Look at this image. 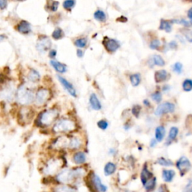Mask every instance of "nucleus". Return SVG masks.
<instances>
[{
    "label": "nucleus",
    "instance_id": "obj_1",
    "mask_svg": "<svg viewBox=\"0 0 192 192\" xmlns=\"http://www.w3.org/2000/svg\"><path fill=\"white\" fill-rule=\"evenodd\" d=\"M84 167H77L74 169H64L56 176V180L63 184H68L75 181L77 179L83 178L86 175Z\"/></svg>",
    "mask_w": 192,
    "mask_h": 192
},
{
    "label": "nucleus",
    "instance_id": "obj_2",
    "mask_svg": "<svg viewBox=\"0 0 192 192\" xmlns=\"http://www.w3.org/2000/svg\"><path fill=\"white\" fill-rule=\"evenodd\" d=\"M59 117V111L57 109L52 108L44 110L41 113L37 119V124L41 127H48L56 121Z\"/></svg>",
    "mask_w": 192,
    "mask_h": 192
},
{
    "label": "nucleus",
    "instance_id": "obj_3",
    "mask_svg": "<svg viewBox=\"0 0 192 192\" xmlns=\"http://www.w3.org/2000/svg\"><path fill=\"white\" fill-rule=\"evenodd\" d=\"M77 129L75 122L69 119H62L56 122L53 127V131L56 134L59 133H70Z\"/></svg>",
    "mask_w": 192,
    "mask_h": 192
},
{
    "label": "nucleus",
    "instance_id": "obj_4",
    "mask_svg": "<svg viewBox=\"0 0 192 192\" xmlns=\"http://www.w3.org/2000/svg\"><path fill=\"white\" fill-rule=\"evenodd\" d=\"M18 102L22 105H28L33 102L35 95L32 91L29 89L26 86L22 85L18 88L16 93Z\"/></svg>",
    "mask_w": 192,
    "mask_h": 192
},
{
    "label": "nucleus",
    "instance_id": "obj_5",
    "mask_svg": "<svg viewBox=\"0 0 192 192\" xmlns=\"http://www.w3.org/2000/svg\"><path fill=\"white\" fill-rule=\"evenodd\" d=\"M64 164V161L62 158H51L46 164L44 168V172L46 175H52L56 174Z\"/></svg>",
    "mask_w": 192,
    "mask_h": 192
},
{
    "label": "nucleus",
    "instance_id": "obj_6",
    "mask_svg": "<svg viewBox=\"0 0 192 192\" xmlns=\"http://www.w3.org/2000/svg\"><path fill=\"white\" fill-rule=\"evenodd\" d=\"M51 91L47 89L41 88L38 90L35 96V104L37 106H42L45 104L51 98Z\"/></svg>",
    "mask_w": 192,
    "mask_h": 192
},
{
    "label": "nucleus",
    "instance_id": "obj_7",
    "mask_svg": "<svg viewBox=\"0 0 192 192\" xmlns=\"http://www.w3.org/2000/svg\"><path fill=\"white\" fill-rule=\"evenodd\" d=\"M177 167L180 170L182 177H183L190 170L191 167V164L190 161L188 159V158H186L185 156H182L177 161Z\"/></svg>",
    "mask_w": 192,
    "mask_h": 192
},
{
    "label": "nucleus",
    "instance_id": "obj_8",
    "mask_svg": "<svg viewBox=\"0 0 192 192\" xmlns=\"http://www.w3.org/2000/svg\"><path fill=\"white\" fill-rule=\"evenodd\" d=\"M90 183L91 185L95 188V191L104 192L107 190V186L101 182L100 177L94 173H92L90 175Z\"/></svg>",
    "mask_w": 192,
    "mask_h": 192
},
{
    "label": "nucleus",
    "instance_id": "obj_9",
    "mask_svg": "<svg viewBox=\"0 0 192 192\" xmlns=\"http://www.w3.org/2000/svg\"><path fill=\"white\" fill-rule=\"evenodd\" d=\"M52 43L49 38L46 36H42L38 39L36 44V48L40 53H45L51 48Z\"/></svg>",
    "mask_w": 192,
    "mask_h": 192
},
{
    "label": "nucleus",
    "instance_id": "obj_10",
    "mask_svg": "<svg viewBox=\"0 0 192 192\" xmlns=\"http://www.w3.org/2000/svg\"><path fill=\"white\" fill-rule=\"evenodd\" d=\"M175 110V105L172 103L165 102L160 104L158 107L156 108L155 111V114L156 116H161L164 114H168V113H173Z\"/></svg>",
    "mask_w": 192,
    "mask_h": 192
},
{
    "label": "nucleus",
    "instance_id": "obj_11",
    "mask_svg": "<svg viewBox=\"0 0 192 192\" xmlns=\"http://www.w3.org/2000/svg\"><path fill=\"white\" fill-rule=\"evenodd\" d=\"M103 43H104V46L106 50L110 53L116 52L120 47L119 41L115 39H113V38H105Z\"/></svg>",
    "mask_w": 192,
    "mask_h": 192
},
{
    "label": "nucleus",
    "instance_id": "obj_12",
    "mask_svg": "<svg viewBox=\"0 0 192 192\" xmlns=\"http://www.w3.org/2000/svg\"><path fill=\"white\" fill-rule=\"evenodd\" d=\"M57 77H58V80L60 82V84H61L62 86L65 89V90H66L72 97H77V91H76L74 86H73L69 81H67L66 79L64 78V77H61V76H57Z\"/></svg>",
    "mask_w": 192,
    "mask_h": 192
},
{
    "label": "nucleus",
    "instance_id": "obj_13",
    "mask_svg": "<svg viewBox=\"0 0 192 192\" xmlns=\"http://www.w3.org/2000/svg\"><path fill=\"white\" fill-rule=\"evenodd\" d=\"M14 96V88L11 85L6 86L0 92V98L6 101H11Z\"/></svg>",
    "mask_w": 192,
    "mask_h": 192
},
{
    "label": "nucleus",
    "instance_id": "obj_14",
    "mask_svg": "<svg viewBox=\"0 0 192 192\" xmlns=\"http://www.w3.org/2000/svg\"><path fill=\"white\" fill-rule=\"evenodd\" d=\"M34 116L33 112L29 108H23L20 110L19 120L21 122L28 123L31 121L32 118Z\"/></svg>",
    "mask_w": 192,
    "mask_h": 192
},
{
    "label": "nucleus",
    "instance_id": "obj_15",
    "mask_svg": "<svg viewBox=\"0 0 192 192\" xmlns=\"http://www.w3.org/2000/svg\"><path fill=\"white\" fill-rule=\"evenodd\" d=\"M16 29L20 33L23 34V35H27L29 32H31L32 28L31 25L26 21H21L16 26Z\"/></svg>",
    "mask_w": 192,
    "mask_h": 192
},
{
    "label": "nucleus",
    "instance_id": "obj_16",
    "mask_svg": "<svg viewBox=\"0 0 192 192\" xmlns=\"http://www.w3.org/2000/svg\"><path fill=\"white\" fill-rule=\"evenodd\" d=\"M51 66L56 70V71H57L59 74H64L67 71V66L65 64H62L60 62L56 61V60L52 59L50 62Z\"/></svg>",
    "mask_w": 192,
    "mask_h": 192
},
{
    "label": "nucleus",
    "instance_id": "obj_17",
    "mask_svg": "<svg viewBox=\"0 0 192 192\" xmlns=\"http://www.w3.org/2000/svg\"><path fill=\"white\" fill-rule=\"evenodd\" d=\"M89 104L92 108L95 110H100L102 108L101 102L98 100V97L95 93H92L89 97Z\"/></svg>",
    "mask_w": 192,
    "mask_h": 192
},
{
    "label": "nucleus",
    "instance_id": "obj_18",
    "mask_svg": "<svg viewBox=\"0 0 192 192\" xmlns=\"http://www.w3.org/2000/svg\"><path fill=\"white\" fill-rule=\"evenodd\" d=\"M152 173L149 171L148 168H147V164H145V165L143 166V170H142L141 172V175H140V179H141V182L143 185L146 184V182H147L148 180H149L150 179L152 178Z\"/></svg>",
    "mask_w": 192,
    "mask_h": 192
},
{
    "label": "nucleus",
    "instance_id": "obj_19",
    "mask_svg": "<svg viewBox=\"0 0 192 192\" xmlns=\"http://www.w3.org/2000/svg\"><path fill=\"white\" fill-rule=\"evenodd\" d=\"M73 161L77 164H83L86 161V155L83 152H77L73 156Z\"/></svg>",
    "mask_w": 192,
    "mask_h": 192
},
{
    "label": "nucleus",
    "instance_id": "obj_20",
    "mask_svg": "<svg viewBox=\"0 0 192 192\" xmlns=\"http://www.w3.org/2000/svg\"><path fill=\"white\" fill-rule=\"evenodd\" d=\"M167 76H168V74H167V72L165 70L158 71L155 74V81L157 84L164 82L167 79Z\"/></svg>",
    "mask_w": 192,
    "mask_h": 192
},
{
    "label": "nucleus",
    "instance_id": "obj_21",
    "mask_svg": "<svg viewBox=\"0 0 192 192\" xmlns=\"http://www.w3.org/2000/svg\"><path fill=\"white\" fill-rule=\"evenodd\" d=\"M81 145H82V143H81V140L78 137H70L69 145H68V149H78L81 147Z\"/></svg>",
    "mask_w": 192,
    "mask_h": 192
},
{
    "label": "nucleus",
    "instance_id": "obj_22",
    "mask_svg": "<svg viewBox=\"0 0 192 192\" xmlns=\"http://www.w3.org/2000/svg\"><path fill=\"white\" fill-rule=\"evenodd\" d=\"M27 77H28V80L29 81L32 83H36L38 81H39L40 80V74L35 69H31L30 71L29 72L28 75H27Z\"/></svg>",
    "mask_w": 192,
    "mask_h": 192
},
{
    "label": "nucleus",
    "instance_id": "obj_23",
    "mask_svg": "<svg viewBox=\"0 0 192 192\" xmlns=\"http://www.w3.org/2000/svg\"><path fill=\"white\" fill-rule=\"evenodd\" d=\"M116 170H117V166H116V164L112 162H108L104 166V174H105L106 176H110V175L114 174V173H115Z\"/></svg>",
    "mask_w": 192,
    "mask_h": 192
},
{
    "label": "nucleus",
    "instance_id": "obj_24",
    "mask_svg": "<svg viewBox=\"0 0 192 192\" xmlns=\"http://www.w3.org/2000/svg\"><path fill=\"white\" fill-rule=\"evenodd\" d=\"M175 177V172L172 170H164L162 172V177L167 182H170Z\"/></svg>",
    "mask_w": 192,
    "mask_h": 192
},
{
    "label": "nucleus",
    "instance_id": "obj_25",
    "mask_svg": "<svg viewBox=\"0 0 192 192\" xmlns=\"http://www.w3.org/2000/svg\"><path fill=\"white\" fill-rule=\"evenodd\" d=\"M59 2L54 1V0H47V5H46V9L51 12H55L57 11L59 8Z\"/></svg>",
    "mask_w": 192,
    "mask_h": 192
},
{
    "label": "nucleus",
    "instance_id": "obj_26",
    "mask_svg": "<svg viewBox=\"0 0 192 192\" xmlns=\"http://www.w3.org/2000/svg\"><path fill=\"white\" fill-rule=\"evenodd\" d=\"M165 135V128L163 126H158L155 129V139L158 142H161Z\"/></svg>",
    "mask_w": 192,
    "mask_h": 192
},
{
    "label": "nucleus",
    "instance_id": "obj_27",
    "mask_svg": "<svg viewBox=\"0 0 192 192\" xmlns=\"http://www.w3.org/2000/svg\"><path fill=\"white\" fill-rule=\"evenodd\" d=\"M159 29L164 30L167 32H170L172 30V22L171 21H165V20H161Z\"/></svg>",
    "mask_w": 192,
    "mask_h": 192
},
{
    "label": "nucleus",
    "instance_id": "obj_28",
    "mask_svg": "<svg viewBox=\"0 0 192 192\" xmlns=\"http://www.w3.org/2000/svg\"><path fill=\"white\" fill-rule=\"evenodd\" d=\"M94 18L99 22H105L106 19H107V16H106L104 11H103L102 10H97L94 13Z\"/></svg>",
    "mask_w": 192,
    "mask_h": 192
},
{
    "label": "nucleus",
    "instance_id": "obj_29",
    "mask_svg": "<svg viewBox=\"0 0 192 192\" xmlns=\"http://www.w3.org/2000/svg\"><path fill=\"white\" fill-rule=\"evenodd\" d=\"M151 62H152V65H156L158 66H164L165 65L164 60L159 55L152 56L151 58Z\"/></svg>",
    "mask_w": 192,
    "mask_h": 192
},
{
    "label": "nucleus",
    "instance_id": "obj_30",
    "mask_svg": "<svg viewBox=\"0 0 192 192\" xmlns=\"http://www.w3.org/2000/svg\"><path fill=\"white\" fill-rule=\"evenodd\" d=\"M178 132H179V129L177 127H172L171 128H170L167 145H169L171 142H173V140H174V139L177 137V134H178Z\"/></svg>",
    "mask_w": 192,
    "mask_h": 192
},
{
    "label": "nucleus",
    "instance_id": "obj_31",
    "mask_svg": "<svg viewBox=\"0 0 192 192\" xmlns=\"http://www.w3.org/2000/svg\"><path fill=\"white\" fill-rule=\"evenodd\" d=\"M156 180H156L155 177H152L149 180H148L146 182V184L143 185L146 190L148 191H151L154 190L156 185Z\"/></svg>",
    "mask_w": 192,
    "mask_h": 192
},
{
    "label": "nucleus",
    "instance_id": "obj_32",
    "mask_svg": "<svg viewBox=\"0 0 192 192\" xmlns=\"http://www.w3.org/2000/svg\"><path fill=\"white\" fill-rule=\"evenodd\" d=\"M64 37V32L62 29L61 28H57L55 29L52 33V38L55 40H59L61 38H62Z\"/></svg>",
    "mask_w": 192,
    "mask_h": 192
},
{
    "label": "nucleus",
    "instance_id": "obj_33",
    "mask_svg": "<svg viewBox=\"0 0 192 192\" xmlns=\"http://www.w3.org/2000/svg\"><path fill=\"white\" fill-rule=\"evenodd\" d=\"M76 5L75 0H65L62 3V6L64 9L66 11H71Z\"/></svg>",
    "mask_w": 192,
    "mask_h": 192
},
{
    "label": "nucleus",
    "instance_id": "obj_34",
    "mask_svg": "<svg viewBox=\"0 0 192 192\" xmlns=\"http://www.w3.org/2000/svg\"><path fill=\"white\" fill-rule=\"evenodd\" d=\"M74 45L79 48H84L87 45V39L86 38H77L74 41Z\"/></svg>",
    "mask_w": 192,
    "mask_h": 192
},
{
    "label": "nucleus",
    "instance_id": "obj_35",
    "mask_svg": "<svg viewBox=\"0 0 192 192\" xmlns=\"http://www.w3.org/2000/svg\"><path fill=\"white\" fill-rule=\"evenodd\" d=\"M172 23H177V24H181V25L184 26L185 27H190L192 26V21H188L185 19H176V20H173L171 21Z\"/></svg>",
    "mask_w": 192,
    "mask_h": 192
},
{
    "label": "nucleus",
    "instance_id": "obj_36",
    "mask_svg": "<svg viewBox=\"0 0 192 192\" xmlns=\"http://www.w3.org/2000/svg\"><path fill=\"white\" fill-rule=\"evenodd\" d=\"M131 83L134 86H137L140 83V74H134L130 77Z\"/></svg>",
    "mask_w": 192,
    "mask_h": 192
},
{
    "label": "nucleus",
    "instance_id": "obj_37",
    "mask_svg": "<svg viewBox=\"0 0 192 192\" xmlns=\"http://www.w3.org/2000/svg\"><path fill=\"white\" fill-rule=\"evenodd\" d=\"M157 163L160 165L165 166V167H170V166L173 165V163L171 161L165 159L164 158H160L158 159Z\"/></svg>",
    "mask_w": 192,
    "mask_h": 192
},
{
    "label": "nucleus",
    "instance_id": "obj_38",
    "mask_svg": "<svg viewBox=\"0 0 192 192\" xmlns=\"http://www.w3.org/2000/svg\"><path fill=\"white\" fill-rule=\"evenodd\" d=\"M183 90L185 92H190L192 90V80L187 79L182 84Z\"/></svg>",
    "mask_w": 192,
    "mask_h": 192
},
{
    "label": "nucleus",
    "instance_id": "obj_39",
    "mask_svg": "<svg viewBox=\"0 0 192 192\" xmlns=\"http://www.w3.org/2000/svg\"><path fill=\"white\" fill-rule=\"evenodd\" d=\"M182 34L184 35L186 40H187L188 42L192 43V30L182 29Z\"/></svg>",
    "mask_w": 192,
    "mask_h": 192
},
{
    "label": "nucleus",
    "instance_id": "obj_40",
    "mask_svg": "<svg viewBox=\"0 0 192 192\" xmlns=\"http://www.w3.org/2000/svg\"><path fill=\"white\" fill-rule=\"evenodd\" d=\"M97 125H98V127L99 128H101V130H106L108 128V122H107V120L105 119H101L100 120L99 122H98V123H97Z\"/></svg>",
    "mask_w": 192,
    "mask_h": 192
},
{
    "label": "nucleus",
    "instance_id": "obj_41",
    "mask_svg": "<svg viewBox=\"0 0 192 192\" xmlns=\"http://www.w3.org/2000/svg\"><path fill=\"white\" fill-rule=\"evenodd\" d=\"M140 110H141V107H140V105H134V107H132L131 112H132V114L136 118H138L139 115H140Z\"/></svg>",
    "mask_w": 192,
    "mask_h": 192
},
{
    "label": "nucleus",
    "instance_id": "obj_42",
    "mask_svg": "<svg viewBox=\"0 0 192 192\" xmlns=\"http://www.w3.org/2000/svg\"><path fill=\"white\" fill-rule=\"evenodd\" d=\"M173 70L177 74H181L182 71V65L180 62H177L173 66Z\"/></svg>",
    "mask_w": 192,
    "mask_h": 192
},
{
    "label": "nucleus",
    "instance_id": "obj_43",
    "mask_svg": "<svg viewBox=\"0 0 192 192\" xmlns=\"http://www.w3.org/2000/svg\"><path fill=\"white\" fill-rule=\"evenodd\" d=\"M151 97H152V98L153 101H156L157 103L161 102V93L159 92H155V93H153V94H152Z\"/></svg>",
    "mask_w": 192,
    "mask_h": 192
},
{
    "label": "nucleus",
    "instance_id": "obj_44",
    "mask_svg": "<svg viewBox=\"0 0 192 192\" xmlns=\"http://www.w3.org/2000/svg\"><path fill=\"white\" fill-rule=\"evenodd\" d=\"M160 46H161V42L158 39L153 40V41H152V42L150 43V48L152 50L158 49Z\"/></svg>",
    "mask_w": 192,
    "mask_h": 192
},
{
    "label": "nucleus",
    "instance_id": "obj_45",
    "mask_svg": "<svg viewBox=\"0 0 192 192\" xmlns=\"http://www.w3.org/2000/svg\"><path fill=\"white\" fill-rule=\"evenodd\" d=\"M56 191H76L75 188H73L69 187V186H60L59 188H56Z\"/></svg>",
    "mask_w": 192,
    "mask_h": 192
},
{
    "label": "nucleus",
    "instance_id": "obj_46",
    "mask_svg": "<svg viewBox=\"0 0 192 192\" xmlns=\"http://www.w3.org/2000/svg\"><path fill=\"white\" fill-rule=\"evenodd\" d=\"M7 6H8V0H0V9H5Z\"/></svg>",
    "mask_w": 192,
    "mask_h": 192
},
{
    "label": "nucleus",
    "instance_id": "obj_47",
    "mask_svg": "<svg viewBox=\"0 0 192 192\" xmlns=\"http://www.w3.org/2000/svg\"><path fill=\"white\" fill-rule=\"evenodd\" d=\"M56 54H57V52L56 50H51V51H50V53H49L50 58H51V59L54 58V57H56Z\"/></svg>",
    "mask_w": 192,
    "mask_h": 192
},
{
    "label": "nucleus",
    "instance_id": "obj_48",
    "mask_svg": "<svg viewBox=\"0 0 192 192\" xmlns=\"http://www.w3.org/2000/svg\"><path fill=\"white\" fill-rule=\"evenodd\" d=\"M84 51H83L81 49H78L77 51V55L79 58H81V57L84 56Z\"/></svg>",
    "mask_w": 192,
    "mask_h": 192
},
{
    "label": "nucleus",
    "instance_id": "obj_49",
    "mask_svg": "<svg viewBox=\"0 0 192 192\" xmlns=\"http://www.w3.org/2000/svg\"><path fill=\"white\" fill-rule=\"evenodd\" d=\"M169 46L170 47V48H172V49H174V48H177V44L176 41H171V42L169 44Z\"/></svg>",
    "mask_w": 192,
    "mask_h": 192
},
{
    "label": "nucleus",
    "instance_id": "obj_50",
    "mask_svg": "<svg viewBox=\"0 0 192 192\" xmlns=\"http://www.w3.org/2000/svg\"><path fill=\"white\" fill-rule=\"evenodd\" d=\"M157 144V142H156V139H152L150 142V147H155Z\"/></svg>",
    "mask_w": 192,
    "mask_h": 192
},
{
    "label": "nucleus",
    "instance_id": "obj_51",
    "mask_svg": "<svg viewBox=\"0 0 192 192\" xmlns=\"http://www.w3.org/2000/svg\"><path fill=\"white\" fill-rule=\"evenodd\" d=\"M188 18L190 19V21H192V8L191 9H189V11H188Z\"/></svg>",
    "mask_w": 192,
    "mask_h": 192
},
{
    "label": "nucleus",
    "instance_id": "obj_52",
    "mask_svg": "<svg viewBox=\"0 0 192 192\" xmlns=\"http://www.w3.org/2000/svg\"><path fill=\"white\" fill-rule=\"evenodd\" d=\"M143 104H145L146 106H147V107H148V106H149V105H150V103L149 102L148 100H144V101H143Z\"/></svg>",
    "mask_w": 192,
    "mask_h": 192
},
{
    "label": "nucleus",
    "instance_id": "obj_53",
    "mask_svg": "<svg viewBox=\"0 0 192 192\" xmlns=\"http://www.w3.org/2000/svg\"><path fill=\"white\" fill-rule=\"evenodd\" d=\"M114 152H115L114 149H110V154H114Z\"/></svg>",
    "mask_w": 192,
    "mask_h": 192
},
{
    "label": "nucleus",
    "instance_id": "obj_54",
    "mask_svg": "<svg viewBox=\"0 0 192 192\" xmlns=\"http://www.w3.org/2000/svg\"><path fill=\"white\" fill-rule=\"evenodd\" d=\"M14 1H19V2H23V1H25V0H14Z\"/></svg>",
    "mask_w": 192,
    "mask_h": 192
},
{
    "label": "nucleus",
    "instance_id": "obj_55",
    "mask_svg": "<svg viewBox=\"0 0 192 192\" xmlns=\"http://www.w3.org/2000/svg\"><path fill=\"white\" fill-rule=\"evenodd\" d=\"M187 1H188V2H192V0H187Z\"/></svg>",
    "mask_w": 192,
    "mask_h": 192
}]
</instances>
